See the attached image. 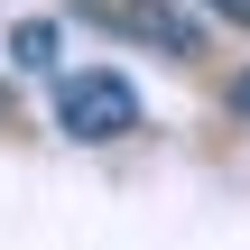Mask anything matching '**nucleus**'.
Returning <instances> with one entry per match:
<instances>
[{
  "label": "nucleus",
  "mask_w": 250,
  "mask_h": 250,
  "mask_svg": "<svg viewBox=\"0 0 250 250\" xmlns=\"http://www.w3.org/2000/svg\"><path fill=\"white\" fill-rule=\"evenodd\" d=\"M56 130H65V139H121V130H139V93H130V74H111V65H74V74H56Z\"/></svg>",
  "instance_id": "1"
},
{
  "label": "nucleus",
  "mask_w": 250,
  "mask_h": 250,
  "mask_svg": "<svg viewBox=\"0 0 250 250\" xmlns=\"http://www.w3.org/2000/svg\"><path fill=\"white\" fill-rule=\"evenodd\" d=\"M9 56H19V65H56V28H46V19H19V28H9Z\"/></svg>",
  "instance_id": "2"
},
{
  "label": "nucleus",
  "mask_w": 250,
  "mask_h": 250,
  "mask_svg": "<svg viewBox=\"0 0 250 250\" xmlns=\"http://www.w3.org/2000/svg\"><path fill=\"white\" fill-rule=\"evenodd\" d=\"M204 9H213V19H241V28H250V0H204Z\"/></svg>",
  "instance_id": "3"
}]
</instances>
